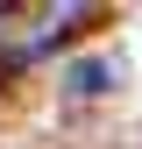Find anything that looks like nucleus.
<instances>
[{"instance_id":"1","label":"nucleus","mask_w":142,"mask_h":149,"mask_svg":"<svg viewBox=\"0 0 142 149\" xmlns=\"http://www.w3.org/2000/svg\"><path fill=\"white\" fill-rule=\"evenodd\" d=\"M106 71H114L106 57H78V64L64 71V85H71V92H106V85H114V78H106Z\"/></svg>"}]
</instances>
